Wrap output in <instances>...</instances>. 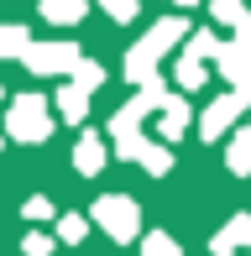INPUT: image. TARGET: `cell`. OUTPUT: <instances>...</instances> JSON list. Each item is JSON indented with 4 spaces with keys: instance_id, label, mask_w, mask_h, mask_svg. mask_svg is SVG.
Masks as SVG:
<instances>
[{
    "instance_id": "4",
    "label": "cell",
    "mask_w": 251,
    "mask_h": 256,
    "mask_svg": "<svg viewBox=\"0 0 251 256\" xmlns=\"http://www.w3.org/2000/svg\"><path fill=\"white\" fill-rule=\"evenodd\" d=\"M220 68H225V78H230L236 89H251V21L236 26L230 48H220Z\"/></svg>"
},
{
    "instance_id": "18",
    "label": "cell",
    "mask_w": 251,
    "mask_h": 256,
    "mask_svg": "<svg viewBox=\"0 0 251 256\" xmlns=\"http://www.w3.org/2000/svg\"><path fill=\"white\" fill-rule=\"evenodd\" d=\"M21 251H26V256H52V236H26Z\"/></svg>"
},
{
    "instance_id": "2",
    "label": "cell",
    "mask_w": 251,
    "mask_h": 256,
    "mask_svg": "<svg viewBox=\"0 0 251 256\" xmlns=\"http://www.w3.org/2000/svg\"><path fill=\"white\" fill-rule=\"evenodd\" d=\"M6 131L16 142H48L52 136V110L42 94H16L10 100V115H6Z\"/></svg>"
},
{
    "instance_id": "21",
    "label": "cell",
    "mask_w": 251,
    "mask_h": 256,
    "mask_svg": "<svg viewBox=\"0 0 251 256\" xmlns=\"http://www.w3.org/2000/svg\"><path fill=\"white\" fill-rule=\"evenodd\" d=\"M178 6H194V0H178Z\"/></svg>"
},
{
    "instance_id": "10",
    "label": "cell",
    "mask_w": 251,
    "mask_h": 256,
    "mask_svg": "<svg viewBox=\"0 0 251 256\" xmlns=\"http://www.w3.org/2000/svg\"><path fill=\"white\" fill-rule=\"evenodd\" d=\"M84 110H89V89H78V84L58 89V115H63L68 126H78V120H84Z\"/></svg>"
},
{
    "instance_id": "19",
    "label": "cell",
    "mask_w": 251,
    "mask_h": 256,
    "mask_svg": "<svg viewBox=\"0 0 251 256\" xmlns=\"http://www.w3.org/2000/svg\"><path fill=\"white\" fill-rule=\"evenodd\" d=\"M100 6H105L116 21H131V16H136V0H100Z\"/></svg>"
},
{
    "instance_id": "5",
    "label": "cell",
    "mask_w": 251,
    "mask_h": 256,
    "mask_svg": "<svg viewBox=\"0 0 251 256\" xmlns=\"http://www.w3.org/2000/svg\"><path fill=\"white\" fill-rule=\"evenodd\" d=\"M84 63L78 58L74 42H48V48H26V68H37V74H74V68Z\"/></svg>"
},
{
    "instance_id": "9",
    "label": "cell",
    "mask_w": 251,
    "mask_h": 256,
    "mask_svg": "<svg viewBox=\"0 0 251 256\" xmlns=\"http://www.w3.org/2000/svg\"><path fill=\"white\" fill-rule=\"evenodd\" d=\"M184 126H188V104L184 100H162V110H157V131L168 136V142H173V136H184Z\"/></svg>"
},
{
    "instance_id": "12",
    "label": "cell",
    "mask_w": 251,
    "mask_h": 256,
    "mask_svg": "<svg viewBox=\"0 0 251 256\" xmlns=\"http://www.w3.org/2000/svg\"><path fill=\"white\" fill-rule=\"evenodd\" d=\"M26 48H32L26 26H0V58H26Z\"/></svg>"
},
{
    "instance_id": "16",
    "label": "cell",
    "mask_w": 251,
    "mask_h": 256,
    "mask_svg": "<svg viewBox=\"0 0 251 256\" xmlns=\"http://www.w3.org/2000/svg\"><path fill=\"white\" fill-rule=\"evenodd\" d=\"M84 230H89L84 214H63L58 220V240H84Z\"/></svg>"
},
{
    "instance_id": "8",
    "label": "cell",
    "mask_w": 251,
    "mask_h": 256,
    "mask_svg": "<svg viewBox=\"0 0 251 256\" xmlns=\"http://www.w3.org/2000/svg\"><path fill=\"white\" fill-rule=\"evenodd\" d=\"M236 246H251V214H236L230 225L214 236V256H230Z\"/></svg>"
},
{
    "instance_id": "3",
    "label": "cell",
    "mask_w": 251,
    "mask_h": 256,
    "mask_svg": "<svg viewBox=\"0 0 251 256\" xmlns=\"http://www.w3.org/2000/svg\"><path fill=\"white\" fill-rule=\"evenodd\" d=\"M89 214H94V225L105 230L110 240H131L136 230H142V209L126 199V194H105V199H94Z\"/></svg>"
},
{
    "instance_id": "11",
    "label": "cell",
    "mask_w": 251,
    "mask_h": 256,
    "mask_svg": "<svg viewBox=\"0 0 251 256\" xmlns=\"http://www.w3.org/2000/svg\"><path fill=\"white\" fill-rule=\"evenodd\" d=\"M42 21L74 26V21H84V0H42Z\"/></svg>"
},
{
    "instance_id": "6",
    "label": "cell",
    "mask_w": 251,
    "mask_h": 256,
    "mask_svg": "<svg viewBox=\"0 0 251 256\" xmlns=\"http://www.w3.org/2000/svg\"><path fill=\"white\" fill-rule=\"evenodd\" d=\"M246 104H251V89H236V94L214 100L210 110H204V120H199V126H204V136H225V126H230L236 115L246 110Z\"/></svg>"
},
{
    "instance_id": "20",
    "label": "cell",
    "mask_w": 251,
    "mask_h": 256,
    "mask_svg": "<svg viewBox=\"0 0 251 256\" xmlns=\"http://www.w3.org/2000/svg\"><path fill=\"white\" fill-rule=\"evenodd\" d=\"M21 214H26V220H52V199H26Z\"/></svg>"
},
{
    "instance_id": "14",
    "label": "cell",
    "mask_w": 251,
    "mask_h": 256,
    "mask_svg": "<svg viewBox=\"0 0 251 256\" xmlns=\"http://www.w3.org/2000/svg\"><path fill=\"white\" fill-rule=\"evenodd\" d=\"M142 256H184V251H178L173 236H146L142 240Z\"/></svg>"
},
{
    "instance_id": "15",
    "label": "cell",
    "mask_w": 251,
    "mask_h": 256,
    "mask_svg": "<svg viewBox=\"0 0 251 256\" xmlns=\"http://www.w3.org/2000/svg\"><path fill=\"white\" fill-rule=\"evenodd\" d=\"M74 84L78 89H100V84H105V68H100V63H78L74 68Z\"/></svg>"
},
{
    "instance_id": "17",
    "label": "cell",
    "mask_w": 251,
    "mask_h": 256,
    "mask_svg": "<svg viewBox=\"0 0 251 256\" xmlns=\"http://www.w3.org/2000/svg\"><path fill=\"white\" fill-rule=\"evenodd\" d=\"M178 84H184V89H199V84H204L199 58H184V63H178Z\"/></svg>"
},
{
    "instance_id": "1",
    "label": "cell",
    "mask_w": 251,
    "mask_h": 256,
    "mask_svg": "<svg viewBox=\"0 0 251 256\" xmlns=\"http://www.w3.org/2000/svg\"><path fill=\"white\" fill-rule=\"evenodd\" d=\"M178 37H188V26H184L178 16H173V21H157V26L146 32V37L136 42L131 52H126V78H136L142 89H157V74H152V63H157V58H162L168 48H173Z\"/></svg>"
},
{
    "instance_id": "13",
    "label": "cell",
    "mask_w": 251,
    "mask_h": 256,
    "mask_svg": "<svg viewBox=\"0 0 251 256\" xmlns=\"http://www.w3.org/2000/svg\"><path fill=\"white\" fill-rule=\"evenodd\" d=\"M220 48H225V42L214 37V32H194V37H188V58H220Z\"/></svg>"
},
{
    "instance_id": "7",
    "label": "cell",
    "mask_w": 251,
    "mask_h": 256,
    "mask_svg": "<svg viewBox=\"0 0 251 256\" xmlns=\"http://www.w3.org/2000/svg\"><path fill=\"white\" fill-rule=\"evenodd\" d=\"M74 168L84 172V178H94V172L105 168V142H100L94 131H84V136H78V146H74Z\"/></svg>"
}]
</instances>
